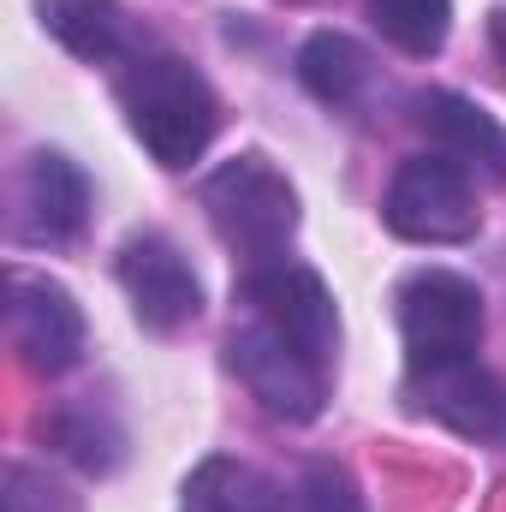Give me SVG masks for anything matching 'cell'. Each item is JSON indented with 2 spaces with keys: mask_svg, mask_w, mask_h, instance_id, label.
Instances as JSON below:
<instances>
[{
  "mask_svg": "<svg viewBox=\"0 0 506 512\" xmlns=\"http://www.w3.org/2000/svg\"><path fill=\"white\" fill-rule=\"evenodd\" d=\"M6 340H12V352L30 370L60 376L84 352V310H78V298L60 280L12 268L6 274Z\"/></svg>",
  "mask_w": 506,
  "mask_h": 512,
  "instance_id": "obj_7",
  "label": "cell"
},
{
  "mask_svg": "<svg viewBox=\"0 0 506 512\" xmlns=\"http://www.w3.org/2000/svg\"><path fill=\"white\" fill-rule=\"evenodd\" d=\"M370 24L381 36L411 54V60H429L447 48V30H453V0H364Z\"/></svg>",
  "mask_w": 506,
  "mask_h": 512,
  "instance_id": "obj_15",
  "label": "cell"
},
{
  "mask_svg": "<svg viewBox=\"0 0 506 512\" xmlns=\"http://www.w3.org/2000/svg\"><path fill=\"white\" fill-rule=\"evenodd\" d=\"M54 447H60L78 471H90V477H108V471L126 459V435H120L96 405L60 411V417H54Z\"/></svg>",
  "mask_w": 506,
  "mask_h": 512,
  "instance_id": "obj_16",
  "label": "cell"
},
{
  "mask_svg": "<svg viewBox=\"0 0 506 512\" xmlns=\"http://www.w3.org/2000/svg\"><path fill=\"white\" fill-rule=\"evenodd\" d=\"M120 286L131 298V316L149 334H179L203 316V280L185 262V251L167 233H137L120 251Z\"/></svg>",
  "mask_w": 506,
  "mask_h": 512,
  "instance_id": "obj_9",
  "label": "cell"
},
{
  "mask_svg": "<svg viewBox=\"0 0 506 512\" xmlns=\"http://www.w3.org/2000/svg\"><path fill=\"white\" fill-rule=\"evenodd\" d=\"M227 364L274 423H316L328 405V364L310 358L304 346H292L286 334H274L268 322L233 328Z\"/></svg>",
  "mask_w": 506,
  "mask_h": 512,
  "instance_id": "obj_5",
  "label": "cell"
},
{
  "mask_svg": "<svg viewBox=\"0 0 506 512\" xmlns=\"http://www.w3.org/2000/svg\"><path fill=\"white\" fill-rule=\"evenodd\" d=\"M489 42H495V54L506 66V12H489Z\"/></svg>",
  "mask_w": 506,
  "mask_h": 512,
  "instance_id": "obj_19",
  "label": "cell"
},
{
  "mask_svg": "<svg viewBox=\"0 0 506 512\" xmlns=\"http://www.w3.org/2000/svg\"><path fill=\"white\" fill-rule=\"evenodd\" d=\"M405 399L417 417H435L441 429L465 441H506V382L483 370L477 358H447V364H411Z\"/></svg>",
  "mask_w": 506,
  "mask_h": 512,
  "instance_id": "obj_8",
  "label": "cell"
},
{
  "mask_svg": "<svg viewBox=\"0 0 506 512\" xmlns=\"http://www.w3.org/2000/svg\"><path fill=\"white\" fill-rule=\"evenodd\" d=\"M36 18L66 54L90 66H126L131 54H143L120 0H36Z\"/></svg>",
  "mask_w": 506,
  "mask_h": 512,
  "instance_id": "obj_12",
  "label": "cell"
},
{
  "mask_svg": "<svg viewBox=\"0 0 506 512\" xmlns=\"http://www.w3.org/2000/svg\"><path fill=\"white\" fill-rule=\"evenodd\" d=\"M203 215L221 233V245H233L251 262L280 256V245L298 233V191L286 185V173L268 155H233L203 179Z\"/></svg>",
  "mask_w": 506,
  "mask_h": 512,
  "instance_id": "obj_2",
  "label": "cell"
},
{
  "mask_svg": "<svg viewBox=\"0 0 506 512\" xmlns=\"http://www.w3.org/2000/svg\"><path fill=\"white\" fill-rule=\"evenodd\" d=\"M120 108H126L131 137L161 161V167H191L215 131H221V102L209 78L185 54H131L120 78Z\"/></svg>",
  "mask_w": 506,
  "mask_h": 512,
  "instance_id": "obj_1",
  "label": "cell"
},
{
  "mask_svg": "<svg viewBox=\"0 0 506 512\" xmlns=\"http://www.w3.org/2000/svg\"><path fill=\"white\" fill-rule=\"evenodd\" d=\"M6 512H78V501L30 465H6Z\"/></svg>",
  "mask_w": 506,
  "mask_h": 512,
  "instance_id": "obj_18",
  "label": "cell"
},
{
  "mask_svg": "<svg viewBox=\"0 0 506 512\" xmlns=\"http://www.w3.org/2000/svg\"><path fill=\"white\" fill-rule=\"evenodd\" d=\"M286 512H364V495H358V483H352L346 465L310 459V465L298 471L292 495H286Z\"/></svg>",
  "mask_w": 506,
  "mask_h": 512,
  "instance_id": "obj_17",
  "label": "cell"
},
{
  "mask_svg": "<svg viewBox=\"0 0 506 512\" xmlns=\"http://www.w3.org/2000/svg\"><path fill=\"white\" fill-rule=\"evenodd\" d=\"M298 84L328 108H352L370 90V54L346 30H316L298 48Z\"/></svg>",
  "mask_w": 506,
  "mask_h": 512,
  "instance_id": "obj_14",
  "label": "cell"
},
{
  "mask_svg": "<svg viewBox=\"0 0 506 512\" xmlns=\"http://www.w3.org/2000/svg\"><path fill=\"white\" fill-rule=\"evenodd\" d=\"M399 304V334H405V364H447V358H477L483 346V292L453 274V268H417L393 292Z\"/></svg>",
  "mask_w": 506,
  "mask_h": 512,
  "instance_id": "obj_4",
  "label": "cell"
},
{
  "mask_svg": "<svg viewBox=\"0 0 506 512\" xmlns=\"http://www.w3.org/2000/svg\"><path fill=\"white\" fill-rule=\"evenodd\" d=\"M381 221H387V233H399L411 245H465L483 227L477 179L435 149L411 155V161H399V173L381 197Z\"/></svg>",
  "mask_w": 506,
  "mask_h": 512,
  "instance_id": "obj_3",
  "label": "cell"
},
{
  "mask_svg": "<svg viewBox=\"0 0 506 512\" xmlns=\"http://www.w3.org/2000/svg\"><path fill=\"white\" fill-rule=\"evenodd\" d=\"M90 221V179L72 155L36 149L18 179V239L24 245H72Z\"/></svg>",
  "mask_w": 506,
  "mask_h": 512,
  "instance_id": "obj_10",
  "label": "cell"
},
{
  "mask_svg": "<svg viewBox=\"0 0 506 512\" xmlns=\"http://www.w3.org/2000/svg\"><path fill=\"white\" fill-rule=\"evenodd\" d=\"M411 126L429 137V149L435 155H447V161H459L471 179L483 173V179H506V126L483 108V102H471V96H459V90H423L417 102H411Z\"/></svg>",
  "mask_w": 506,
  "mask_h": 512,
  "instance_id": "obj_11",
  "label": "cell"
},
{
  "mask_svg": "<svg viewBox=\"0 0 506 512\" xmlns=\"http://www.w3.org/2000/svg\"><path fill=\"white\" fill-rule=\"evenodd\" d=\"M239 298L251 304L256 322H268L274 334H286L292 346H304L310 358H334L340 352V310H334V292L322 286L316 268H298V262H256L251 274L239 280Z\"/></svg>",
  "mask_w": 506,
  "mask_h": 512,
  "instance_id": "obj_6",
  "label": "cell"
},
{
  "mask_svg": "<svg viewBox=\"0 0 506 512\" xmlns=\"http://www.w3.org/2000/svg\"><path fill=\"white\" fill-rule=\"evenodd\" d=\"M179 512H286V495L245 459H203L185 489H179Z\"/></svg>",
  "mask_w": 506,
  "mask_h": 512,
  "instance_id": "obj_13",
  "label": "cell"
}]
</instances>
